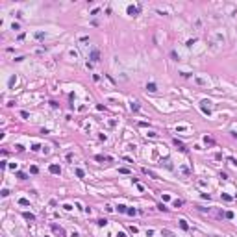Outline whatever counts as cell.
<instances>
[{
    "label": "cell",
    "mask_w": 237,
    "mask_h": 237,
    "mask_svg": "<svg viewBox=\"0 0 237 237\" xmlns=\"http://www.w3.org/2000/svg\"><path fill=\"white\" fill-rule=\"evenodd\" d=\"M117 237H126V235H124V233H122V232H118V235Z\"/></svg>",
    "instance_id": "obj_28"
},
{
    "label": "cell",
    "mask_w": 237,
    "mask_h": 237,
    "mask_svg": "<svg viewBox=\"0 0 237 237\" xmlns=\"http://www.w3.org/2000/svg\"><path fill=\"white\" fill-rule=\"evenodd\" d=\"M146 89H148V91H150V93H156V91H158V87H156V83H146Z\"/></svg>",
    "instance_id": "obj_5"
},
{
    "label": "cell",
    "mask_w": 237,
    "mask_h": 237,
    "mask_svg": "<svg viewBox=\"0 0 237 237\" xmlns=\"http://www.w3.org/2000/svg\"><path fill=\"white\" fill-rule=\"evenodd\" d=\"M95 159H97V161H111V158H109V156H97Z\"/></svg>",
    "instance_id": "obj_7"
},
{
    "label": "cell",
    "mask_w": 237,
    "mask_h": 237,
    "mask_svg": "<svg viewBox=\"0 0 237 237\" xmlns=\"http://www.w3.org/2000/svg\"><path fill=\"white\" fill-rule=\"evenodd\" d=\"M106 224H108L106 219H100V220H98V226H106Z\"/></svg>",
    "instance_id": "obj_21"
},
{
    "label": "cell",
    "mask_w": 237,
    "mask_h": 237,
    "mask_svg": "<svg viewBox=\"0 0 237 237\" xmlns=\"http://www.w3.org/2000/svg\"><path fill=\"white\" fill-rule=\"evenodd\" d=\"M194 43H196V39H189V41H187V46H193Z\"/></svg>",
    "instance_id": "obj_24"
},
{
    "label": "cell",
    "mask_w": 237,
    "mask_h": 237,
    "mask_svg": "<svg viewBox=\"0 0 237 237\" xmlns=\"http://www.w3.org/2000/svg\"><path fill=\"white\" fill-rule=\"evenodd\" d=\"M204 141H206V145H213V143H215L211 137H204Z\"/></svg>",
    "instance_id": "obj_19"
},
{
    "label": "cell",
    "mask_w": 237,
    "mask_h": 237,
    "mask_svg": "<svg viewBox=\"0 0 237 237\" xmlns=\"http://www.w3.org/2000/svg\"><path fill=\"white\" fill-rule=\"evenodd\" d=\"M194 82H196L198 85H206V82H204V80H202V78H194Z\"/></svg>",
    "instance_id": "obj_17"
},
{
    "label": "cell",
    "mask_w": 237,
    "mask_h": 237,
    "mask_svg": "<svg viewBox=\"0 0 237 237\" xmlns=\"http://www.w3.org/2000/svg\"><path fill=\"white\" fill-rule=\"evenodd\" d=\"M180 228H182V230H189V224H187L185 220H180Z\"/></svg>",
    "instance_id": "obj_13"
},
{
    "label": "cell",
    "mask_w": 237,
    "mask_h": 237,
    "mask_svg": "<svg viewBox=\"0 0 237 237\" xmlns=\"http://www.w3.org/2000/svg\"><path fill=\"white\" fill-rule=\"evenodd\" d=\"M118 172L120 174H130V169H124V167H122V169H118Z\"/></svg>",
    "instance_id": "obj_20"
},
{
    "label": "cell",
    "mask_w": 237,
    "mask_h": 237,
    "mask_svg": "<svg viewBox=\"0 0 237 237\" xmlns=\"http://www.w3.org/2000/svg\"><path fill=\"white\" fill-rule=\"evenodd\" d=\"M89 59H91V61H95V63H97L98 59H100V52H98L97 48H93V50H91V54H89Z\"/></svg>",
    "instance_id": "obj_1"
},
{
    "label": "cell",
    "mask_w": 237,
    "mask_h": 237,
    "mask_svg": "<svg viewBox=\"0 0 237 237\" xmlns=\"http://www.w3.org/2000/svg\"><path fill=\"white\" fill-rule=\"evenodd\" d=\"M174 145H176V146H178V148H180V150H182V152H185V146H183V143H182V141L174 139Z\"/></svg>",
    "instance_id": "obj_8"
},
{
    "label": "cell",
    "mask_w": 237,
    "mask_h": 237,
    "mask_svg": "<svg viewBox=\"0 0 237 237\" xmlns=\"http://www.w3.org/2000/svg\"><path fill=\"white\" fill-rule=\"evenodd\" d=\"M76 176H78V178H83V171H82V169H76Z\"/></svg>",
    "instance_id": "obj_18"
},
{
    "label": "cell",
    "mask_w": 237,
    "mask_h": 237,
    "mask_svg": "<svg viewBox=\"0 0 237 237\" xmlns=\"http://www.w3.org/2000/svg\"><path fill=\"white\" fill-rule=\"evenodd\" d=\"M117 211H118V213H126V211H128V207H126V206H122V204H118V206H117Z\"/></svg>",
    "instance_id": "obj_9"
},
{
    "label": "cell",
    "mask_w": 237,
    "mask_h": 237,
    "mask_svg": "<svg viewBox=\"0 0 237 237\" xmlns=\"http://www.w3.org/2000/svg\"><path fill=\"white\" fill-rule=\"evenodd\" d=\"M24 219H26V220H35V215H32V213H24Z\"/></svg>",
    "instance_id": "obj_12"
},
{
    "label": "cell",
    "mask_w": 237,
    "mask_h": 237,
    "mask_svg": "<svg viewBox=\"0 0 237 237\" xmlns=\"http://www.w3.org/2000/svg\"><path fill=\"white\" fill-rule=\"evenodd\" d=\"M130 108H132V111H139V104H137V102H132Z\"/></svg>",
    "instance_id": "obj_10"
},
{
    "label": "cell",
    "mask_w": 237,
    "mask_h": 237,
    "mask_svg": "<svg viewBox=\"0 0 237 237\" xmlns=\"http://www.w3.org/2000/svg\"><path fill=\"white\" fill-rule=\"evenodd\" d=\"M15 150H17V152H22L24 148H22V145H17V146H15Z\"/></svg>",
    "instance_id": "obj_27"
},
{
    "label": "cell",
    "mask_w": 237,
    "mask_h": 237,
    "mask_svg": "<svg viewBox=\"0 0 237 237\" xmlns=\"http://www.w3.org/2000/svg\"><path fill=\"white\" fill-rule=\"evenodd\" d=\"M19 204H21V206H28V204H30V200H28V198H21Z\"/></svg>",
    "instance_id": "obj_15"
},
{
    "label": "cell",
    "mask_w": 237,
    "mask_h": 237,
    "mask_svg": "<svg viewBox=\"0 0 237 237\" xmlns=\"http://www.w3.org/2000/svg\"><path fill=\"white\" fill-rule=\"evenodd\" d=\"M50 172H52V174H59V172H61L59 165H50Z\"/></svg>",
    "instance_id": "obj_3"
},
{
    "label": "cell",
    "mask_w": 237,
    "mask_h": 237,
    "mask_svg": "<svg viewBox=\"0 0 237 237\" xmlns=\"http://www.w3.org/2000/svg\"><path fill=\"white\" fill-rule=\"evenodd\" d=\"M52 230H54L56 233H59V235H65V232H63V230H61L59 226H57V224H52Z\"/></svg>",
    "instance_id": "obj_4"
},
{
    "label": "cell",
    "mask_w": 237,
    "mask_h": 237,
    "mask_svg": "<svg viewBox=\"0 0 237 237\" xmlns=\"http://www.w3.org/2000/svg\"><path fill=\"white\" fill-rule=\"evenodd\" d=\"M206 104H207V102H202V106H200V109H202V111H204L206 115H209V113H211V109L207 108V106H206Z\"/></svg>",
    "instance_id": "obj_6"
},
{
    "label": "cell",
    "mask_w": 237,
    "mask_h": 237,
    "mask_svg": "<svg viewBox=\"0 0 237 237\" xmlns=\"http://www.w3.org/2000/svg\"><path fill=\"white\" fill-rule=\"evenodd\" d=\"M158 209H159V211H167V207H165L163 204H159V206H158Z\"/></svg>",
    "instance_id": "obj_26"
},
{
    "label": "cell",
    "mask_w": 237,
    "mask_h": 237,
    "mask_svg": "<svg viewBox=\"0 0 237 237\" xmlns=\"http://www.w3.org/2000/svg\"><path fill=\"white\" fill-rule=\"evenodd\" d=\"M17 178H19V180H26V174H22V172H19V174H17Z\"/></svg>",
    "instance_id": "obj_23"
},
{
    "label": "cell",
    "mask_w": 237,
    "mask_h": 237,
    "mask_svg": "<svg viewBox=\"0 0 237 237\" xmlns=\"http://www.w3.org/2000/svg\"><path fill=\"white\" fill-rule=\"evenodd\" d=\"M222 198H224L226 202H230V200H232V196H230V194H222Z\"/></svg>",
    "instance_id": "obj_25"
},
{
    "label": "cell",
    "mask_w": 237,
    "mask_h": 237,
    "mask_svg": "<svg viewBox=\"0 0 237 237\" xmlns=\"http://www.w3.org/2000/svg\"><path fill=\"white\" fill-rule=\"evenodd\" d=\"M137 13H139V8H137V6H130V8H128V15H132V17H135Z\"/></svg>",
    "instance_id": "obj_2"
},
{
    "label": "cell",
    "mask_w": 237,
    "mask_h": 237,
    "mask_svg": "<svg viewBox=\"0 0 237 237\" xmlns=\"http://www.w3.org/2000/svg\"><path fill=\"white\" fill-rule=\"evenodd\" d=\"M126 213H128V215H135V213H137V209H133V207H130L128 211H126Z\"/></svg>",
    "instance_id": "obj_22"
},
{
    "label": "cell",
    "mask_w": 237,
    "mask_h": 237,
    "mask_svg": "<svg viewBox=\"0 0 237 237\" xmlns=\"http://www.w3.org/2000/svg\"><path fill=\"white\" fill-rule=\"evenodd\" d=\"M143 172H145V174H148L150 178H158V176H156V174L152 172V171H148V169H143Z\"/></svg>",
    "instance_id": "obj_11"
},
{
    "label": "cell",
    "mask_w": 237,
    "mask_h": 237,
    "mask_svg": "<svg viewBox=\"0 0 237 237\" xmlns=\"http://www.w3.org/2000/svg\"><path fill=\"white\" fill-rule=\"evenodd\" d=\"M172 206H174V207H180V206H183V200L178 198V200H174V202H172Z\"/></svg>",
    "instance_id": "obj_14"
},
{
    "label": "cell",
    "mask_w": 237,
    "mask_h": 237,
    "mask_svg": "<svg viewBox=\"0 0 237 237\" xmlns=\"http://www.w3.org/2000/svg\"><path fill=\"white\" fill-rule=\"evenodd\" d=\"M11 30H15V32L21 30V24H19V22H13V24H11Z\"/></svg>",
    "instance_id": "obj_16"
}]
</instances>
